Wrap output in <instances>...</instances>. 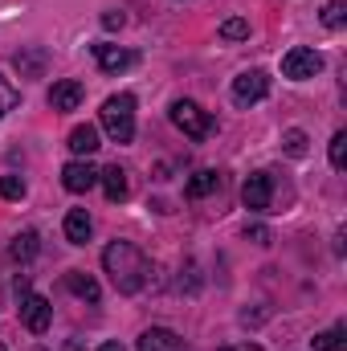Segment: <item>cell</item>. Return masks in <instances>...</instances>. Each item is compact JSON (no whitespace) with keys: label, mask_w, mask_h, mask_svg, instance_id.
I'll return each mask as SVG.
<instances>
[{"label":"cell","mask_w":347,"mask_h":351,"mask_svg":"<svg viewBox=\"0 0 347 351\" xmlns=\"http://www.w3.org/2000/svg\"><path fill=\"white\" fill-rule=\"evenodd\" d=\"M102 269L110 274V282H115L119 294H139L147 286V278H152V262L131 241H110L102 250Z\"/></svg>","instance_id":"cell-1"},{"label":"cell","mask_w":347,"mask_h":351,"mask_svg":"<svg viewBox=\"0 0 347 351\" xmlns=\"http://www.w3.org/2000/svg\"><path fill=\"white\" fill-rule=\"evenodd\" d=\"M102 119V131L115 139V143H131L135 139V98L131 94H110L98 110Z\"/></svg>","instance_id":"cell-2"},{"label":"cell","mask_w":347,"mask_h":351,"mask_svg":"<svg viewBox=\"0 0 347 351\" xmlns=\"http://www.w3.org/2000/svg\"><path fill=\"white\" fill-rule=\"evenodd\" d=\"M168 114H172V123L184 131V135H188V139H204V135L213 131V119H208V110H200L192 98H176Z\"/></svg>","instance_id":"cell-3"},{"label":"cell","mask_w":347,"mask_h":351,"mask_svg":"<svg viewBox=\"0 0 347 351\" xmlns=\"http://www.w3.org/2000/svg\"><path fill=\"white\" fill-rule=\"evenodd\" d=\"M21 323H25L33 335H45L49 323H53V306H49V298L25 290V294H21Z\"/></svg>","instance_id":"cell-4"},{"label":"cell","mask_w":347,"mask_h":351,"mask_svg":"<svg viewBox=\"0 0 347 351\" xmlns=\"http://www.w3.org/2000/svg\"><path fill=\"white\" fill-rule=\"evenodd\" d=\"M241 200L250 213H274V180L270 172H250L241 184Z\"/></svg>","instance_id":"cell-5"},{"label":"cell","mask_w":347,"mask_h":351,"mask_svg":"<svg viewBox=\"0 0 347 351\" xmlns=\"http://www.w3.org/2000/svg\"><path fill=\"white\" fill-rule=\"evenodd\" d=\"M282 74H286V78H294V82H307V78L323 74V53H315V49L298 45V49H290V53L282 58Z\"/></svg>","instance_id":"cell-6"},{"label":"cell","mask_w":347,"mask_h":351,"mask_svg":"<svg viewBox=\"0 0 347 351\" xmlns=\"http://www.w3.org/2000/svg\"><path fill=\"white\" fill-rule=\"evenodd\" d=\"M233 102L237 106H254V102H261L265 94H270V78L261 74V70H246V74H237L233 78Z\"/></svg>","instance_id":"cell-7"},{"label":"cell","mask_w":347,"mask_h":351,"mask_svg":"<svg viewBox=\"0 0 347 351\" xmlns=\"http://www.w3.org/2000/svg\"><path fill=\"white\" fill-rule=\"evenodd\" d=\"M94 58H98L102 74H123V70H131V66L139 62L131 49H123V45H106V41H98V45H94Z\"/></svg>","instance_id":"cell-8"},{"label":"cell","mask_w":347,"mask_h":351,"mask_svg":"<svg viewBox=\"0 0 347 351\" xmlns=\"http://www.w3.org/2000/svg\"><path fill=\"white\" fill-rule=\"evenodd\" d=\"M62 184H66V192H90L98 184V168L90 160H70L62 168Z\"/></svg>","instance_id":"cell-9"},{"label":"cell","mask_w":347,"mask_h":351,"mask_svg":"<svg viewBox=\"0 0 347 351\" xmlns=\"http://www.w3.org/2000/svg\"><path fill=\"white\" fill-rule=\"evenodd\" d=\"M135 351H188V348H184V339L176 331H168V327H147L139 335Z\"/></svg>","instance_id":"cell-10"},{"label":"cell","mask_w":347,"mask_h":351,"mask_svg":"<svg viewBox=\"0 0 347 351\" xmlns=\"http://www.w3.org/2000/svg\"><path fill=\"white\" fill-rule=\"evenodd\" d=\"M78 102H82V82H74V78L53 82V90H49V106L53 110H78Z\"/></svg>","instance_id":"cell-11"},{"label":"cell","mask_w":347,"mask_h":351,"mask_svg":"<svg viewBox=\"0 0 347 351\" xmlns=\"http://www.w3.org/2000/svg\"><path fill=\"white\" fill-rule=\"evenodd\" d=\"M90 233H94L90 213L86 208H70V213H66V241H70V245H86Z\"/></svg>","instance_id":"cell-12"},{"label":"cell","mask_w":347,"mask_h":351,"mask_svg":"<svg viewBox=\"0 0 347 351\" xmlns=\"http://www.w3.org/2000/svg\"><path fill=\"white\" fill-rule=\"evenodd\" d=\"M98 180H102V188H106V200H127L131 196V180H127V172L119 168V164H110L106 172H98Z\"/></svg>","instance_id":"cell-13"},{"label":"cell","mask_w":347,"mask_h":351,"mask_svg":"<svg viewBox=\"0 0 347 351\" xmlns=\"http://www.w3.org/2000/svg\"><path fill=\"white\" fill-rule=\"evenodd\" d=\"M62 282H66V290H70V294H78L82 302H90V306H94V302L102 298V290H98V282H94L90 274H82V269H70V274H66Z\"/></svg>","instance_id":"cell-14"},{"label":"cell","mask_w":347,"mask_h":351,"mask_svg":"<svg viewBox=\"0 0 347 351\" xmlns=\"http://www.w3.org/2000/svg\"><path fill=\"white\" fill-rule=\"evenodd\" d=\"M70 152L78 156V160H90L94 152H98V127H74L70 131Z\"/></svg>","instance_id":"cell-15"},{"label":"cell","mask_w":347,"mask_h":351,"mask_svg":"<svg viewBox=\"0 0 347 351\" xmlns=\"http://www.w3.org/2000/svg\"><path fill=\"white\" fill-rule=\"evenodd\" d=\"M12 62H16L21 78H41V74H45V62H49V58H45V49H21V53H16Z\"/></svg>","instance_id":"cell-16"},{"label":"cell","mask_w":347,"mask_h":351,"mask_svg":"<svg viewBox=\"0 0 347 351\" xmlns=\"http://www.w3.org/2000/svg\"><path fill=\"white\" fill-rule=\"evenodd\" d=\"M37 250H41L37 233H33V229H25V233H16V237H12L8 258H12V262H33V258H37Z\"/></svg>","instance_id":"cell-17"},{"label":"cell","mask_w":347,"mask_h":351,"mask_svg":"<svg viewBox=\"0 0 347 351\" xmlns=\"http://www.w3.org/2000/svg\"><path fill=\"white\" fill-rule=\"evenodd\" d=\"M217 188H221V176H217V172H208V168H204V172H196L192 180H188V188H184V196H188V200H200V196H208V192H217Z\"/></svg>","instance_id":"cell-18"},{"label":"cell","mask_w":347,"mask_h":351,"mask_svg":"<svg viewBox=\"0 0 347 351\" xmlns=\"http://www.w3.org/2000/svg\"><path fill=\"white\" fill-rule=\"evenodd\" d=\"M347 348V331L344 327H327L311 339V351H344Z\"/></svg>","instance_id":"cell-19"},{"label":"cell","mask_w":347,"mask_h":351,"mask_svg":"<svg viewBox=\"0 0 347 351\" xmlns=\"http://www.w3.org/2000/svg\"><path fill=\"white\" fill-rule=\"evenodd\" d=\"M282 152H286V156H294V160H302V156H307V131L290 127V131L282 135Z\"/></svg>","instance_id":"cell-20"},{"label":"cell","mask_w":347,"mask_h":351,"mask_svg":"<svg viewBox=\"0 0 347 351\" xmlns=\"http://www.w3.org/2000/svg\"><path fill=\"white\" fill-rule=\"evenodd\" d=\"M323 25H327V29H344V25H347V4H344V0L323 4Z\"/></svg>","instance_id":"cell-21"},{"label":"cell","mask_w":347,"mask_h":351,"mask_svg":"<svg viewBox=\"0 0 347 351\" xmlns=\"http://www.w3.org/2000/svg\"><path fill=\"white\" fill-rule=\"evenodd\" d=\"M331 168H335V172L347 168V131H335V135H331Z\"/></svg>","instance_id":"cell-22"},{"label":"cell","mask_w":347,"mask_h":351,"mask_svg":"<svg viewBox=\"0 0 347 351\" xmlns=\"http://www.w3.org/2000/svg\"><path fill=\"white\" fill-rule=\"evenodd\" d=\"M16 102H21V90L12 86L4 74H0V119L8 114V110H16Z\"/></svg>","instance_id":"cell-23"},{"label":"cell","mask_w":347,"mask_h":351,"mask_svg":"<svg viewBox=\"0 0 347 351\" xmlns=\"http://www.w3.org/2000/svg\"><path fill=\"white\" fill-rule=\"evenodd\" d=\"M221 37H225V41H246V37H250V21H241V16L225 21V25H221Z\"/></svg>","instance_id":"cell-24"},{"label":"cell","mask_w":347,"mask_h":351,"mask_svg":"<svg viewBox=\"0 0 347 351\" xmlns=\"http://www.w3.org/2000/svg\"><path fill=\"white\" fill-rule=\"evenodd\" d=\"M0 196L4 200H21L25 196V180L21 176H0Z\"/></svg>","instance_id":"cell-25"},{"label":"cell","mask_w":347,"mask_h":351,"mask_svg":"<svg viewBox=\"0 0 347 351\" xmlns=\"http://www.w3.org/2000/svg\"><path fill=\"white\" fill-rule=\"evenodd\" d=\"M246 237H250L254 245H270V229H265V225H250V229H246Z\"/></svg>","instance_id":"cell-26"},{"label":"cell","mask_w":347,"mask_h":351,"mask_svg":"<svg viewBox=\"0 0 347 351\" xmlns=\"http://www.w3.org/2000/svg\"><path fill=\"white\" fill-rule=\"evenodd\" d=\"M123 25H127L123 12H102V29H123Z\"/></svg>","instance_id":"cell-27"},{"label":"cell","mask_w":347,"mask_h":351,"mask_svg":"<svg viewBox=\"0 0 347 351\" xmlns=\"http://www.w3.org/2000/svg\"><path fill=\"white\" fill-rule=\"evenodd\" d=\"M98 351H127V348H123V343H115V339H106V343H102Z\"/></svg>","instance_id":"cell-28"},{"label":"cell","mask_w":347,"mask_h":351,"mask_svg":"<svg viewBox=\"0 0 347 351\" xmlns=\"http://www.w3.org/2000/svg\"><path fill=\"white\" fill-rule=\"evenodd\" d=\"M217 351H237V348H217Z\"/></svg>","instance_id":"cell-29"},{"label":"cell","mask_w":347,"mask_h":351,"mask_svg":"<svg viewBox=\"0 0 347 351\" xmlns=\"http://www.w3.org/2000/svg\"><path fill=\"white\" fill-rule=\"evenodd\" d=\"M0 351H8V348H4V343H0Z\"/></svg>","instance_id":"cell-30"}]
</instances>
